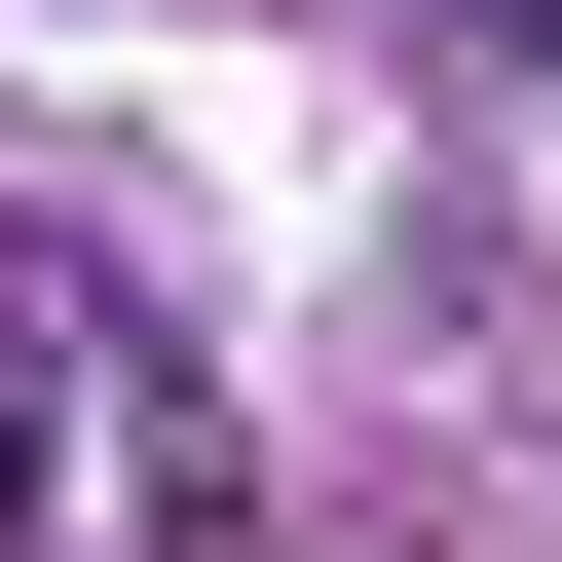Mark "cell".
Instances as JSON below:
<instances>
[{
    "mask_svg": "<svg viewBox=\"0 0 562 562\" xmlns=\"http://www.w3.org/2000/svg\"><path fill=\"white\" fill-rule=\"evenodd\" d=\"M188 487H225L188 338L113 301L76 225H0V562H188Z\"/></svg>",
    "mask_w": 562,
    "mask_h": 562,
    "instance_id": "obj_1",
    "label": "cell"
}]
</instances>
